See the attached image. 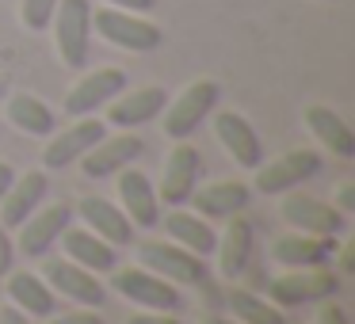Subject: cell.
I'll use <instances>...</instances> for the list:
<instances>
[{"label":"cell","mask_w":355,"mask_h":324,"mask_svg":"<svg viewBox=\"0 0 355 324\" xmlns=\"http://www.w3.org/2000/svg\"><path fill=\"white\" fill-rule=\"evenodd\" d=\"M115 294H123L126 301H134L141 309H161V313H176L180 309V290L168 278L153 275L146 267L115 271Z\"/></svg>","instance_id":"cell-9"},{"label":"cell","mask_w":355,"mask_h":324,"mask_svg":"<svg viewBox=\"0 0 355 324\" xmlns=\"http://www.w3.org/2000/svg\"><path fill=\"white\" fill-rule=\"evenodd\" d=\"M103 138H107V123H100V118H92V115H80L69 130L50 134L46 149H42V168H46V172L69 168V164H77L80 156H85L96 141H103Z\"/></svg>","instance_id":"cell-7"},{"label":"cell","mask_w":355,"mask_h":324,"mask_svg":"<svg viewBox=\"0 0 355 324\" xmlns=\"http://www.w3.org/2000/svg\"><path fill=\"white\" fill-rule=\"evenodd\" d=\"M164 233H168L172 244L187 248V252L202 255V260L218 248V233L210 229L207 217H202V214H187V210H176V206H172V214L164 217Z\"/></svg>","instance_id":"cell-25"},{"label":"cell","mask_w":355,"mask_h":324,"mask_svg":"<svg viewBox=\"0 0 355 324\" xmlns=\"http://www.w3.org/2000/svg\"><path fill=\"white\" fill-rule=\"evenodd\" d=\"M126 324H184V321H176L172 313H161V309H141V313H134Z\"/></svg>","instance_id":"cell-32"},{"label":"cell","mask_w":355,"mask_h":324,"mask_svg":"<svg viewBox=\"0 0 355 324\" xmlns=\"http://www.w3.org/2000/svg\"><path fill=\"white\" fill-rule=\"evenodd\" d=\"M0 96H4V80H0Z\"/></svg>","instance_id":"cell-40"},{"label":"cell","mask_w":355,"mask_h":324,"mask_svg":"<svg viewBox=\"0 0 355 324\" xmlns=\"http://www.w3.org/2000/svg\"><path fill=\"white\" fill-rule=\"evenodd\" d=\"M146 153V141L138 134H119V138H103L80 156V168H85L88 179H107L119 176L123 168H130L138 156Z\"/></svg>","instance_id":"cell-13"},{"label":"cell","mask_w":355,"mask_h":324,"mask_svg":"<svg viewBox=\"0 0 355 324\" xmlns=\"http://www.w3.org/2000/svg\"><path fill=\"white\" fill-rule=\"evenodd\" d=\"M8 278V298H12V305L19 309V313H27V316H50L54 313V290L46 286V278L42 275H31V271H16V275H4Z\"/></svg>","instance_id":"cell-26"},{"label":"cell","mask_w":355,"mask_h":324,"mask_svg":"<svg viewBox=\"0 0 355 324\" xmlns=\"http://www.w3.org/2000/svg\"><path fill=\"white\" fill-rule=\"evenodd\" d=\"M336 210H340V214H352V210H355V183H340Z\"/></svg>","instance_id":"cell-33"},{"label":"cell","mask_w":355,"mask_h":324,"mask_svg":"<svg viewBox=\"0 0 355 324\" xmlns=\"http://www.w3.org/2000/svg\"><path fill=\"white\" fill-rule=\"evenodd\" d=\"M218 96H222L218 80H195V84H187L172 103H164V111H161L164 134H168L172 141H187L202 123H207L210 111L218 107Z\"/></svg>","instance_id":"cell-2"},{"label":"cell","mask_w":355,"mask_h":324,"mask_svg":"<svg viewBox=\"0 0 355 324\" xmlns=\"http://www.w3.org/2000/svg\"><path fill=\"white\" fill-rule=\"evenodd\" d=\"M58 240H62V248H65V260L80 263V267L92 271V275H103V271H115L119 267V248L107 244L103 237H96L92 229L80 233V229H73V225H69Z\"/></svg>","instance_id":"cell-22"},{"label":"cell","mask_w":355,"mask_h":324,"mask_svg":"<svg viewBox=\"0 0 355 324\" xmlns=\"http://www.w3.org/2000/svg\"><path fill=\"white\" fill-rule=\"evenodd\" d=\"M279 214L286 225H294L298 233H313V237H344L347 229V214H340L332 202L298 191H286V199L279 202Z\"/></svg>","instance_id":"cell-6"},{"label":"cell","mask_w":355,"mask_h":324,"mask_svg":"<svg viewBox=\"0 0 355 324\" xmlns=\"http://www.w3.org/2000/svg\"><path fill=\"white\" fill-rule=\"evenodd\" d=\"M16 183V168H12V164H4L0 161V199H4V195H8V187Z\"/></svg>","instance_id":"cell-36"},{"label":"cell","mask_w":355,"mask_h":324,"mask_svg":"<svg viewBox=\"0 0 355 324\" xmlns=\"http://www.w3.org/2000/svg\"><path fill=\"white\" fill-rule=\"evenodd\" d=\"M202 176V153L187 141L172 145L168 161H164V176H161V191H157V202H168V206H184L191 199V191L199 187Z\"/></svg>","instance_id":"cell-10"},{"label":"cell","mask_w":355,"mask_h":324,"mask_svg":"<svg viewBox=\"0 0 355 324\" xmlns=\"http://www.w3.org/2000/svg\"><path fill=\"white\" fill-rule=\"evenodd\" d=\"M73 225L69 202H42L24 225H19V252L24 255H46L50 244H58L65 229Z\"/></svg>","instance_id":"cell-11"},{"label":"cell","mask_w":355,"mask_h":324,"mask_svg":"<svg viewBox=\"0 0 355 324\" xmlns=\"http://www.w3.org/2000/svg\"><path fill=\"white\" fill-rule=\"evenodd\" d=\"M19 12H24V24L31 27V31H50V19H54V12H58V0H24Z\"/></svg>","instance_id":"cell-29"},{"label":"cell","mask_w":355,"mask_h":324,"mask_svg":"<svg viewBox=\"0 0 355 324\" xmlns=\"http://www.w3.org/2000/svg\"><path fill=\"white\" fill-rule=\"evenodd\" d=\"M187 202H195V214H202L207 222H214V217H233V214H245L248 210L252 187H245L241 179H222V183L195 187Z\"/></svg>","instance_id":"cell-19"},{"label":"cell","mask_w":355,"mask_h":324,"mask_svg":"<svg viewBox=\"0 0 355 324\" xmlns=\"http://www.w3.org/2000/svg\"><path fill=\"white\" fill-rule=\"evenodd\" d=\"M92 31L100 35V39H107L111 46L119 50H130V54H149V50L161 46V27L149 24V19H141L138 12H123V8H100L92 12Z\"/></svg>","instance_id":"cell-3"},{"label":"cell","mask_w":355,"mask_h":324,"mask_svg":"<svg viewBox=\"0 0 355 324\" xmlns=\"http://www.w3.org/2000/svg\"><path fill=\"white\" fill-rule=\"evenodd\" d=\"M119 206L130 217V225H141V229H153L161 210H157V191L146 179V172L123 168L119 172Z\"/></svg>","instance_id":"cell-21"},{"label":"cell","mask_w":355,"mask_h":324,"mask_svg":"<svg viewBox=\"0 0 355 324\" xmlns=\"http://www.w3.org/2000/svg\"><path fill=\"white\" fill-rule=\"evenodd\" d=\"M207 324H241V321H230V316H210Z\"/></svg>","instance_id":"cell-39"},{"label":"cell","mask_w":355,"mask_h":324,"mask_svg":"<svg viewBox=\"0 0 355 324\" xmlns=\"http://www.w3.org/2000/svg\"><path fill=\"white\" fill-rule=\"evenodd\" d=\"M164 103H168V92L157 88V84H149V88H138V92L123 96V100L115 96V100H111L107 118H111V126L134 130V126H141V123H153V118L164 111Z\"/></svg>","instance_id":"cell-24"},{"label":"cell","mask_w":355,"mask_h":324,"mask_svg":"<svg viewBox=\"0 0 355 324\" xmlns=\"http://www.w3.org/2000/svg\"><path fill=\"white\" fill-rule=\"evenodd\" d=\"M225 233L218 237V267H222V275L225 278H237L241 271L252 263V248H256V225L248 222V217H241V214H233V217H225Z\"/></svg>","instance_id":"cell-20"},{"label":"cell","mask_w":355,"mask_h":324,"mask_svg":"<svg viewBox=\"0 0 355 324\" xmlns=\"http://www.w3.org/2000/svg\"><path fill=\"white\" fill-rule=\"evenodd\" d=\"M54 39L65 69L80 73L88 65V39H92V4L88 0H58L54 12Z\"/></svg>","instance_id":"cell-4"},{"label":"cell","mask_w":355,"mask_h":324,"mask_svg":"<svg viewBox=\"0 0 355 324\" xmlns=\"http://www.w3.org/2000/svg\"><path fill=\"white\" fill-rule=\"evenodd\" d=\"M214 134L225 145V153L241 164V168H260L263 164V141L256 134V126L237 111H218L214 115Z\"/></svg>","instance_id":"cell-15"},{"label":"cell","mask_w":355,"mask_h":324,"mask_svg":"<svg viewBox=\"0 0 355 324\" xmlns=\"http://www.w3.org/2000/svg\"><path fill=\"white\" fill-rule=\"evenodd\" d=\"M46 195H50V176L46 172L16 176V183L8 187V195L0 199V225H4V229H19V225L46 202Z\"/></svg>","instance_id":"cell-17"},{"label":"cell","mask_w":355,"mask_h":324,"mask_svg":"<svg viewBox=\"0 0 355 324\" xmlns=\"http://www.w3.org/2000/svg\"><path fill=\"white\" fill-rule=\"evenodd\" d=\"M230 313L241 324H286V313L252 290H230Z\"/></svg>","instance_id":"cell-28"},{"label":"cell","mask_w":355,"mask_h":324,"mask_svg":"<svg viewBox=\"0 0 355 324\" xmlns=\"http://www.w3.org/2000/svg\"><path fill=\"white\" fill-rule=\"evenodd\" d=\"M138 263L153 275L168 278L172 286H207V263L202 255L172 244V240H146L138 248Z\"/></svg>","instance_id":"cell-5"},{"label":"cell","mask_w":355,"mask_h":324,"mask_svg":"<svg viewBox=\"0 0 355 324\" xmlns=\"http://www.w3.org/2000/svg\"><path fill=\"white\" fill-rule=\"evenodd\" d=\"M340 267L344 271H355V248L344 244V252H340Z\"/></svg>","instance_id":"cell-38"},{"label":"cell","mask_w":355,"mask_h":324,"mask_svg":"<svg viewBox=\"0 0 355 324\" xmlns=\"http://www.w3.org/2000/svg\"><path fill=\"white\" fill-rule=\"evenodd\" d=\"M321 164L324 161H321L317 149H291V153H283L279 161L263 164V168L256 172V191L260 195H286L298 183L313 179L317 172H321Z\"/></svg>","instance_id":"cell-8"},{"label":"cell","mask_w":355,"mask_h":324,"mask_svg":"<svg viewBox=\"0 0 355 324\" xmlns=\"http://www.w3.org/2000/svg\"><path fill=\"white\" fill-rule=\"evenodd\" d=\"M50 324H103V316L100 313H65V316H58V321H50Z\"/></svg>","instance_id":"cell-34"},{"label":"cell","mask_w":355,"mask_h":324,"mask_svg":"<svg viewBox=\"0 0 355 324\" xmlns=\"http://www.w3.org/2000/svg\"><path fill=\"white\" fill-rule=\"evenodd\" d=\"M0 324H31V321H27V313H19L16 305H8V309H0Z\"/></svg>","instance_id":"cell-37"},{"label":"cell","mask_w":355,"mask_h":324,"mask_svg":"<svg viewBox=\"0 0 355 324\" xmlns=\"http://www.w3.org/2000/svg\"><path fill=\"white\" fill-rule=\"evenodd\" d=\"M336 252V237H313V233H286L271 244V260L283 267H329Z\"/></svg>","instance_id":"cell-18"},{"label":"cell","mask_w":355,"mask_h":324,"mask_svg":"<svg viewBox=\"0 0 355 324\" xmlns=\"http://www.w3.org/2000/svg\"><path fill=\"white\" fill-rule=\"evenodd\" d=\"M73 217H80L96 237H103L107 244H115V248H123V244L134 240V225H130V217L123 214V206H115L111 199H100V195L80 199L77 210H73Z\"/></svg>","instance_id":"cell-16"},{"label":"cell","mask_w":355,"mask_h":324,"mask_svg":"<svg viewBox=\"0 0 355 324\" xmlns=\"http://www.w3.org/2000/svg\"><path fill=\"white\" fill-rule=\"evenodd\" d=\"M340 294V278L329 267H286L268 282V301L279 309H298Z\"/></svg>","instance_id":"cell-1"},{"label":"cell","mask_w":355,"mask_h":324,"mask_svg":"<svg viewBox=\"0 0 355 324\" xmlns=\"http://www.w3.org/2000/svg\"><path fill=\"white\" fill-rule=\"evenodd\" d=\"M306 130L313 134L332 156H340V161H352L355 156V130L332 107H324V103L306 107Z\"/></svg>","instance_id":"cell-23"},{"label":"cell","mask_w":355,"mask_h":324,"mask_svg":"<svg viewBox=\"0 0 355 324\" xmlns=\"http://www.w3.org/2000/svg\"><path fill=\"white\" fill-rule=\"evenodd\" d=\"M317 324H352V321H347V309L340 305V301L324 298V301H321V316H317Z\"/></svg>","instance_id":"cell-31"},{"label":"cell","mask_w":355,"mask_h":324,"mask_svg":"<svg viewBox=\"0 0 355 324\" xmlns=\"http://www.w3.org/2000/svg\"><path fill=\"white\" fill-rule=\"evenodd\" d=\"M107 4H111V8H123V12H138V16H146L157 0H107Z\"/></svg>","instance_id":"cell-35"},{"label":"cell","mask_w":355,"mask_h":324,"mask_svg":"<svg viewBox=\"0 0 355 324\" xmlns=\"http://www.w3.org/2000/svg\"><path fill=\"white\" fill-rule=\"evenodd\" d=\"M8 123L24 134H35V138H50L58 130V115L31 92H16L8 100Z\"/></svg>","instance_id":"cell-27"},{"label":"cell","mask_w":355,"mask_h":324,"mask_svg":"<svg viewBox=\"0 0 355 324\" xmlns=\"http://www.w3.org/2000/svg\"><path fill=\"white\" fill-rule=\"evenodd\" d=\"M123 92H126V73L123 69H96L69 88V96H65V115H73V118L92 115V111L107 107V103Z\"/></svg>","instance_id":"cell-12"},{"label":"cell","mask_w":355,"mask_h":324,"mask_svg":"<svg viewBox=\"0 0 355 324\" xmlns=\"http://www.w3.org/2000/svg\"><path fill=\"white\" fill-rule=\"evenodd\" d=\"M12 263H16V240H12V233L0 225V278L12 271Z\"/></svg>","instance_id":"cell-30"},{"label":"cell","mask_w":355,"mask_h":324,"mask_svg":"<svg viewBox=\"0 0 355 324\" xmlns=\"http://www.w3.org/2000/svg\"><path fill=\"white\" fill-rule=\"evenodd\" d=\"M42 278H46V286L54 294H65V298L80 301V305H88V309H100L103 301H107L103 282L73 260H50L46 271H42Z\"/></svg>","instance_id":"cell-14"}]
</instances>
